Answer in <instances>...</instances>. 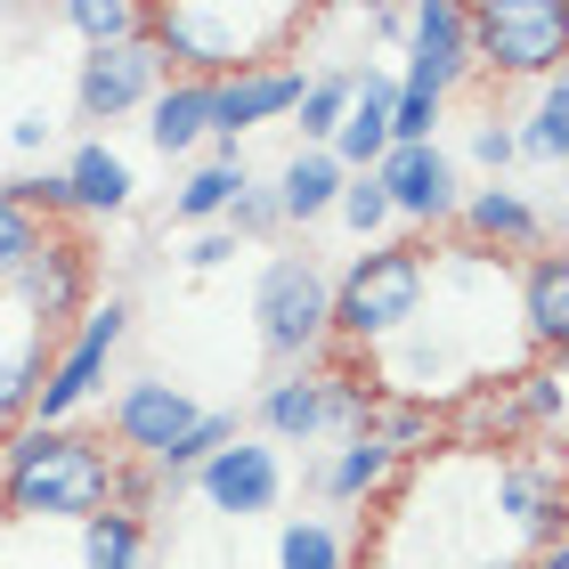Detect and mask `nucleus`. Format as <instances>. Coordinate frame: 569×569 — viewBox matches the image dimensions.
<instances>
[{
    "label": "nucleus",
    "instance_id": "1",
    "mask_svg": "<svg viewBox=\"0 0 569 569\" xmlns=\"http://www.w3.org/2000/svg\"><path fill=\"white\" fill-rule=\"evenodd\" d=\"M122 463L107 448V431H82V423H17L0 439V512L9 521H58V529H82L98 512H122Z\"/></svg>",
    "mask_w": 569,
    "mask_h": 569
},
{
    "label": "nucleus",
    "instance_id": "39",
    "mask_svg": "<svg viewBox=\"0 0 569 569\" xmlns=\"http://www.w3.org/2000/svg\"><path fill=\"white\" fill-rule=\"evenodd\" d=\"M529 569H537V561H529Z\"/></svg>",
    "mask_w": 569,
    "mask_h": 569
},
{
    "label": "nucleus",
    "instance_id": "9",
    "mask_svg": "<svg viewBox=\"0 0 569 569\" xmlns=\"http://www.w3.org/2000/svg\"><path fill=\"white\" fill-rule=\"evenodd\" d=\"M122 342H131V301L107 293L82 309V326L66 333L58 350H49V375H41V399H33V423H73L82 407L107 391V367L122 358Z\"/></svg>",
    "mask_w": 569,
    "mask_h": 569
},
{
    "label": "nucleus",
    "instance_id": "34",
    "mask_svg": "<svg viewBox=\"0 0 569 569\" xmlns=\"http://www.w3.org/2000/svg\"><path fill=\"white\" fill-rule=\"evenodd\" d=\"M228 237H237V244H269V237H284V220H277V196L261 188V179H252V188L237 196V203H228Z\"/></svg>",
    "mask_w": 569,
    "mask_h": 569
},
{
    "label": "nucleus",
    "instance_id": "5",
    "mask_svg": "<svg viewBox=\"0 0 569 569\" xmlns=\"http://www.w3.org/2000/svg\"><path fill=\"white\" fill-rule=\"evenodd\" d=\"M252 333L277 367H318L333 350V277L309 252H269L252 277Z\"/></svg>",
    "mask_w": 569,
    "mask_h": 569
},
{
    "label": "nucleus",
    "instance_id": "7",
    "mask_svg": "<svg viewBox=\"0 0 569 569\" xmlns=\"http://www.w3.org/2000/svg\"><path fill=\"white\" fill-rule=\"evenodd\" d=\"M472 17V73L488 82H553L569 66V0H480Z\"/></svg>",
    "mask_w": 569,
    "mask_h": 569
},
{
    "label": "nucleus",
    "instance_id": "33",
    "mask_svg": "<svg viewBox=\"0 0 569 569\" xmlns=\"http://www.w3.org/2000/svg\"><path fill=\"white\" fill-rule=\"evenodd\" d=\"M463 154H472V163H480L488 179H505L512 163H521V139H512V114H497V107H488V114L472 122V139H463Z\"/></svg>",
    "mask_w": 569,
    "mask_h": 569
},
{
    "label": "nucleus",
    "instance_id": "18",
    "mask_svg": "<svg viewBox=\"0 0 569 569\" xmlns=\"http://www.w3.org/2000/svg\"><path fill=\"white\" fill-rule=\"evenodd\" d=\"M212 139H220V90L171 73V82L154 90V107H147V147L163 154V163H196Z\"/></svg>",
    "mask_w": 569,
    "mask_h": 569
},
{
    "label": "nucleus",
    "instance_id": "2",
    "mask_svg": "<svg viewBox=\"0 0 569 569\" xmlns=\"http://www.w3.org/2000/svg\"><path fill=\"white\" fill-rule=\"evenodd\" d=\"M301 33L309 9H293V0H154L147 9V41L188 82H237L252 66H284L301 58L293 49Z\"/></svg>",
    "mask_w": 569,
    "mask_h": 569
},
{
    "label": "nucleus",
    "instance_id": "26",
    "mask_svg": "<svg viewBox=\"0 0 569 569\" xmlns=\"http://www.w3.org/2000/svg\"><path fill=\"white\" fill-rule=\"evenodd\" d=\"M350 90H358V66H309V90L293 107L301 147H333V131H342V114H350Z\"/></svg>",
    "mask_w": 569,
    "mask_h": 569
},
{
    "label": "nucleus",
    "instance_id": "25",
    "mask_svg": "<svg viewBox=\"0 0 569 569\" xmlns=\"http://www.w3.org/2000/svg\"><path fill=\"white\" fill-rule=\"evenodd\" d=\"M49 350H58V342H49V333H33V326H24L17 342L0 350V423H9V431H17V423H33V399H41Z\"/></svg>",
    "mask_w": 569,
    "mask_h": 569
},
{
    "label": "nucleus",
    "instance_id": "32",
    "mask_svg": "<svg viewBox=\"0 0 569 569\" xmlns=\"http://www.w3.org/2000/svg\"><path fill=\"white\" fill-rule=\"evenodd\" d=\"M228 439H237V407H203V423H196L188 439H179V448H171L163 463H154V480H179V472H196V463H212V456L228 448Z\"/></svg>",
    "mask_w": 569,
    "mask_h": 569
},
{
    "label": "nucleus",
    "instance_id": "8",
    "mask_svg": "<svg viewBox=\"0 0 569 569\" xmlns=\"http://www.w3.org/2000/svg\"><path fill=\"white\" fill-rule=\"evenodd\" d=\"M488 497L497 521L521 537V553H553L569 537V456L561 439H529V448H497L488 456Z\"/></svg>",
    "mask_w": 569,
    "mask_h": 569
},
{
    "label": "nucleus",
    "instance_id": "38",
    "mask_svg": "<svg viewBox=\"0 0 569 569\" xmlns=\"http://www.w3.org/2000/svg\"><path fill=\"white\" fill-rule=\"evenodd\" d=\"M561 82H569V66H561Z\"/></svg>",
    "mask_w": 569,
    "mask_h": 569
},
{
    "label": "nucleus",
    "instance_id": "13",
    "mask_svg": "<svg viewBox=\"0 0 569 569\" xmlns=\"http://www.w3.org/2000/svg\"><path fill=\"white\" fill-rule=\"evenodd\" d=\"M163 82H171V66H163V49H154L147 33H139V41H122V49H90V58L73 66V114H82V122L147 114Z\"/></svg>",
    "mask_w": 569,
    "mask_h": 569
},
{
    "label": "nucleus",
    "instance_id": "3",
    "mask_svg": "<svg viewBox=\"0 0 569 569\" xmlns=\"http://www.w3.org/2000/svg\"><path fill=\"white\" fill-rule=\"evenodd\" d=\"M423 293H431V252L416 237L358 244L350 269L333 277V342H342L350 358H382L407 326L423 318Z\"/></svg>",
    "mask_w": 569,
    "mask_h": 569
},
{
    "label": "nucleus",
    "instance_id": "21",
    "mask_svg": "<svg viewBox=\"0 0 569 569\" xmlns=\"http://www.w3.org/2000/svg\"><path fill=\"white\" fill-rule=\"evenodd\" d=\"M391 480H399V456L375 448L367 431H358V439H333V448L309 463V488H318L326 505H375Z\"/></svg>",
    "mask_w": 569,
    "mask_h": 569
},
{
    "label": "nucleus",
    "instance_id": "10",
    "mask_svg": "<svg viewBox=\"0 0 569 569\" xmlns=\"http://www.w3.org/2000/svg\"><path fill=\"white\" fill-rule=\"evenodd\" d=\"M203 423V407L188 399V382H171V375H131L122 391L107 399V439H114V456L122 463H163L179 439H188Z\"/></svg>",
    "mask_w": 569,
    "mask_h": 569
},
{
    "label": "nucleus",
    "instance_id": "27",
    "mask_svg": "<svg viewBox=\"0 0 569 569\" xmlns=\"http://www.w3.org/2000/svg\"><path fill=\"white\" fill-rule=\"evenodd\" d=\"M73 561L82 569H147V521L139 512H98L73 529Z\"/></svg>",
    "mask_w": 569,
    "mask_h": 569
},
{
    "label": "nucleus",
    "instance_id": "6",
    "mask_svg": "<svg viewBox=\"0 0 569 569\" xmlns=\"http://www.w3.org/2000/svg\"><path fill=\"white\" fill-rule=\"evenodd\" d=\"M367 416H375V382H358V367H284L261 391V439L269 448L358 439Z\"/></svg>",
    "mask_w": 569,
    "mask_h": 569
},
{
    "label": "nucleus",
    "instance_id": "23",
    "mask_svg": "<svg viewBox=\"0 0 569 569\" xmlns=\"http://www.w3.org/2000/svg\"><path fill=\"white\" fill-rule=\"evenodd\" d=\"M244 188H252V163H244L237 147H212V154L188 163V179L171 188V220H179V228H220L228 203H237Z\"/></svg>",
    "mask_w": 569,
    "mask_h": 569
},
{
    "label": "nucleus",
    "instance_id": "17",
    "mask_svg": "<svg viewBox=\"0 0 569 569\" xmlns=\"http://www.w3.org/2000/svg\"><path fill=\"white\" fill-rule=\"evenodd\" d=\"M220 90V139L212 147H237L244 131H269V122H293L301 90H309V66L284 58V66H252L237 82H212Z\"/></svg>",
    "mask_w": 569,
    "mask_h": 569
},
{
    "label": "nucleus",
    "instance_id": "28",
    "mask_svg": "<svg viewBox=\"0 0 569 569\" xmlns=\"http://www.w3.org/2000/svg\"><path fill=\"white\" fill-rule=\"evenodd\" d=\"M58 24L90 58V49H122V41L147 33V0H73V9H58Z\"/></svg>",
    "mask_w": 569,
    "mask_h": 569
},
{
    "label": "nucleus",
    "instance_id": "24",
    "mask_svg": "<svg viewBox=\"0 0 569 569\" xmlns=\"http://www.w3.org/2000/svg\"><path fill=\"white\" fill-rule=\"evenodd\" d=\"M512 139H521V163L537 171H569V82H537L529 114H512Z\"/></svg>",
    "mask_w": 569,
    "mask_h": 569
},
{
    "label": "nucleus",
    "instance_id": "19",
    "mask_svg": "<svg viewBox=\"0 0 569 569\" xmlns=\"http://www.w3.org/2000/svg\"><path fill=\"white\" fill-rule=\"evenodd\" d=\"M391 107H399V73L391 66H358V90H350V114L333 131V163L342 171H375L391 154Z\"/></svg>",
    "mask_w": 569,
    "mask_h": 569
},
{
    "label": "nucleus",
    "instance_id": "29",
    "mask_svg": "<svg viewBox=\"0 0 569 569\" xmlns=\"http://www.w3.org/2000/svg\"><path fill=\"white\" fill-rule=\"evenodd\" d=\"M277 569H350V529L318 521V512H293L277 529Z\"/></svg>",
    "mask_w": 569,
    "mask_h": 569
},
{
    "label": "nucleus",
    "instance_id": "31",
    "mask_svg": "<svg viewBox=\"0 0 569 569\" xmlns=\"http://www.w3.org/2000/svg\"><path fill=\"white\" fill-rule=\"evenodd\" d=\"M41 237H49V228H41L33 212H24V203H17L9 188H0V293H17V277L33 269Z\"/></svg>",
    "mask_w": 569,
    "mask_h": 569
},
{
    "label": "nucleus",
    "instance_id": "16",
    "mask_svg": "<svg viewBox=\"0 0 569 569\" xmlns=\"http://www.w3.org/2000/svg\"><path fill=\"white\" fill-rule=\"evenodd\" d=\"M456 237L472 252H546V212L512 188V179H488V188H463L456 203Z\"/></svg>",
    "mask_w": 569,
    "mask_h": 569
},
{
    "label": "nucleus",
    "instance_id": "35",
    "mask_svg": "<svg viewBox=\"0 0 569 569\" xmlns=\"http://www.w3.org/2000/svg\"><path fill=\"white\" fill-rule=\"evenodd\" d=\"M237 237H228V228H196V237H188V252H179V269H188V277H212V269H228V261H237Z\"/></svg>",
    "mask_w": 569,
    "mask_h": 569
},
{
    "label": "nucleus",
    "instance_id": "22",
    "mask_svg": "<svg viewBox=\"0 0 569 569\" xmlns=\"http://www.w3.org/2000/svg\"><path fill=\"white\" fill-rule=\"evenodd\" d=\"M66 196H73V220H122L139 203V179L107 139H82L66 154Z\"/></svg>",
    "mask_w": 569,
    "mask_h": 569
},
{
    "label": "nucleus",
    "instance_id": "36",
    "mask_svg": "<svg viewBox=\"0 0 569 569\" xmlns=\"http://www.w3.org/2000/svg\"><path fill=\"white\" fill-rule=\"evenodd\" d=\"M49 139H58V114H49V107H24V114L9 122V147H17V154H49Z\"/></svg>",
    "mask_w": 569,
    "mask_h": 569
},
{
    "label": "nucleus",
    "instance_id": "37",
    "mask_svg": "<svg viewBox=\"0 0 569 569\" xmlns=\"http://www.w3.org/2000/svg\"><path fill=\"white\" fill-rule=\"evenodd\" d=\"M561 456H569V439H561Z\"/></svg>",
    "mask_w": 569,
    "mask_h": 569
},
{
    "label": "nucleus",
    "instance_id": "14",
    "mask_svg": "<svg viewBox=\"0 0 569 569\" xmlns=\"http://www.w3.org/2000/svg\"><path fill=\"white\" fill-rule=\"evenodd\" d=\"M196 497L220 512V521H269V512L284 505V456L269 448V439H228V448L212 463H196Z\"/></svg>",
    "mask_w": 569,
    "mask_h": 569
},
{
    "label": "nucleus",
    "instance_id": "30",
    "mask_svg": "<svg viewBox=\"0 0 569 569\" xmlns=\"http://www.w3.org/2000/svg\"><path fill=\"white\" fill-rule=\"evenodd\" d=\"M333 220H342L358 244H391V228H399V220H391V196H382L375 171H350V179H342V203H333Z\"/></svg>",
    "mask_w": 569,
    "mask_h": 569
},
{
    "label": "nucleus",
    "instance_id": "4",
    "mask_svg": "<svg viewBox=\"0 0 569 569\" xmlns=\"http://www.w3.org/2000/svg\"><path fill=\"white\" fill-rule=\"evenodd\" d=\"M399 107H391V147H423L439 139V114L448 98L472 82V17L463 0H423L416 24H407V49H399Z\"/></svg>",
    "mask_w": 569,
    "mask_h": 569
},
{
    "label": "nucleus",
    "instance_id": "11",
    "mask_svg": "<svg viewBox=\"0 0 569 569\" xmlns=\"http://www.w3.org/2000/svg\"><path fill=\"white\" fill-rule=\"evenodd\" d=\"M90 277H98V261H90V244H82V228H49L41 252H33V269L17 277L9 301L24 309V326H33V333L66 342V333L82 326V309H90Z\"/></svg>",
    "mask_w": 569,
    "mask_h": 569
},
{
    "label": "nucleus",
    "instance_id": "20",
    "mask_svg": "<svg viewBox=\"0 0 569 569\" xmlns=\"http://www.w3.org/2000/svg\"><path fill=\"white\" fill-rule=\"evenodd\" d=\"M342 163H333L326 147H293L277 163V179H269V196H277V220L284 228H318V220H333V203H342Z\"/></svg>",
    "mask_w": 569,
    "mask_h": 569
},
{
    "label": "nucleus",
    "instance_id": "15",
    "mask_svg": "<svg viewBox=\"0 0 569 569\" xmlns=\"http://www.w3.org/2000/svg\"><path fill=\"white\" fill-rule=\"evenodd\" d=\"M512 301H521V333H529V350H546V358H553V375L569 382V252H561V244L529 252V261L512 269Z\"/></svg>",
    "mask_w": 569,
    "mask_h": 569
},
{
    "label": "nucleus",
    "instance_id": "12",
    "mask_svg": "<svg viewBox=\"0 0 569 569\" xmlns=\"http://www.w3.org/2000/svg\"><path fill=\"white\" fill-rule=\"evenodd\" d=\"M382 179V196H391V220L399 228H416V237H431V228H456V203H463V163L439 139L423 147H391L375 163Z\"/></svg>",
    "mask_w": 569,
    "mask_h": 569
}]
</instances>
